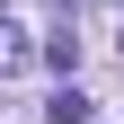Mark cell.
I'll list each match as a JSON object with an SVG mask.
<instances>
[{"mask_svg":"<svg viewBox=\"0 0 124 124\" xmlns=\"http://www.w3.org/2000/svg\"><path fill=\"white\" fill-rule=\"evenodd\" d=\"M115 9H124V0H115Z\"/></svg>","mask_w":124,"mask_h":124,"instance_id":"2","label":"cell"},{"mask_svg":"<svg viewBox=\"0 0 124 124\" xmlns=\"http://www.w3.org/2000/svg\"><path fill=\"white\" fill-rule=\"evenodd\" d=\"M44 115H53V124H89V98H80V80H62L53 98H44Z\"/></svg>","mask_w":124,"mask_h":124,"instance_id":"1","label":"cell"}]
</instances>
